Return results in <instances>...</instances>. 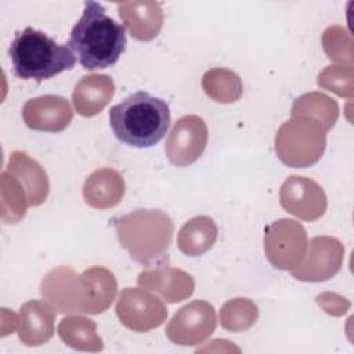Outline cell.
Instances as JSON below:
<instances>
[{"instance_id": "cell-11", "label": "cell", "mask_w": 354, "mask_h": 354, "mask_svg": "<svg viewBox=\"0 0 354 354\" xmlns=\"http://www.w3.org/2000/svg\"><path fill=\"white\" fill-rule=\"evenodd\" d=\"M281 206L303 221H317L328 206L322 187L304 176H289L279 189Z\"/></svg>"}, {"instance_id": "cell-7", "label": "cell", "mask_w": 354, "mask_h": 354, "mask_svg": "<svg viewBox=\"0 0 354 354\" xmlns=\"http://www.w3.org/2000/svg\"><path fill=\"white\" fill-rule=\"evenodd\" d=\"M307 232L292 218H281L264 231V252L268 261L278 270L292 271L299 267L307 252Z\"/></svg>"}, {"instance_id": "cell-19", "label": "cell", "mask_w": 354, "mask_h": 354, "mask_svg": "<svg viewBox=\"0 0 354 354\" xmlns=\"http://www.w3.org/2000/svg\"><path fill=\"white\" fill-rule=\"evenodd\" d=\"M115 83L108 75H86L75 86L72 102L76 112L84 118L98 115L112 100Z\"/></svg>"}, {"instance_id": "cell-6", "label": "cell", "mask_w": 354, "mask_h": 354, "mask_svg": "<svg viewBox=\"0 0 354 354\" xmlns=\"http://www.w3.org/2000/svg\"><path fill=\"white\" fill-rule=\"evenodd\" d=\"M324 124L310 116H292L275 134V152L282 163L290 167L315 165L326 147Z\"/></svg>"}, {"instance_id": "cell-26", "label": "cell", "mask_w": 354, "mask_h": 354, "mask_svg": "<svg viewBox=\"0 0 354 354\" xmlns=\"http://www.w3.org/2000/svg\"><path fill=\"white\" fill-rule=\"evenodd\" d=\"M322 47L330 61L346 62L353 66V39L337 25L329 26L322 33Z\"/></svg>"}, {"instance_id": "cell-3", "label": "cell", "mask_w": 354, "mask_h": 354, "mask_svg": "<svg viewBox=\"0 0 354 354\" xmlns=\"http://www.w3.org/2000/svg\"><path fill=\"white\" fill-rule=\"evenodd\" d=\"M109 126L115 137L129 147L151 148L167 133L171 122L165 100L147 91H136L109 109Z\"/></svg>"}, {"instance_id": "cell-28", "label": "cell", "mask_w": 354, "mask_h": 354, "mask_svg": "<svg viewBox=\"0 0 354 354\" xmlns=\"http://www.w3.org/2000/svg\"><path fill=\"white\" fill-rule=\"evenodd\" d=\"M317 301L328 314L332 315H342L350 307V303L344 297L335 293H322L317 296Z\"/></svg>"}, {"instance_id": "cell-22", "label": "cell", "mask_w": 354, "mask_h": 354, "mask_svg": "<svg viewBox=\"0 0 354 354\" xmlns=\"http://www.w3.org/2000/svg\"><path fill=\"white\" fill-rule=\"evenodd\" d=\"M202 88L212 100L221 104L238 101L243 91L241 77L225 68L209 69L202 77Z\"/></svg>"}, {"instance_id": "cell-4", "label": "cell", "mask_w": 354, "mask_h": 354, "mask_svg": "<svg viewBox=\"0 0 354 354\" xmlns=\"http://www.w3.org/2000/svg\"><path fill=\"white\" fill-rule=\"evenodd\" d=\"M118 241L130 257L151 267L167 260L173 236V221L159 209H137L113 220Z\"/></svg>"}, {"instance_id": "cell-23", "label": "cell", "mask_w": 354, "mask_h": 354, "mask_svg": "<svg viewBox=\"0 0 354 354\" xmlns=\"http://www.w3.org/2000/svg\"><path fill=\"white\" fill-rule=\"evenodd\" d=\"M310 116L319 120L329 131L339 116V106L335 100L322 93H307L295 100L292 116Z\"/></svg>"}, {"instance_id": "cell-13", "label": "cell", "mask_w": 354, "mask_h": 354, "mask_svg": "<svg viewBox=\"0 0 354 354\" xmlns=\"http://www.w3.org/2000/svg\"><path fill=\"white\" fill-rule=\"evenodd\" d=\"M73 112L66 98L47 94L28 100L22 108L25 124L37 131L59 133L72 122Z\"/></svg>"}, {"instance_id": "cell-16", "label": "cell", "mask_w": 354, "mask_h": 354, "mask_svg": "<svg viewBox=\"0 0 354 354\" xmlns=\"http://www.w3.org/2000/svg\"><path fill=\"white\" fill-rule=\"evenodd\" d=\"M6 171L15 177L24 188L29 206H40L48 196L50 183L41 165L26 152L14 151L10 155Z\"/></svg>"}, {"instance_id": "cell-1", "label": "cell", "mask_w": 354, "mask_h": 354, "mask_svg": "<svg viewBox=\"0 0 354 354\" xmlns=\"http://www.w3.org/2000/svg\"><path fill=\"white\" fill-rule=\"evenodd\" d=\"M116 278L104 267H90L82 274L61 266L48 271L40 286L41 296L59 313H104L116 296Z\"/></svg>"}, {"instance_id": "cell-15", "label": "cell", "mask_w": 354, "mask_h": 354, "mask_svg": "<svg viewBox=\"0 0 354 354\" xmlns=\"http://www.w3.org/2000/svg\"><path fill=\"white\" fill-rule=\"evenodd\" d=\"M137 283L140 288L159 293L167 303L183 301L192 295L195 286L189 274L169 266L140 272Z\"/></svg>"}, {"instance_id": "cell-5", "label": "cell", "mask_w": 354, "mask_h": 354, "mask_svg": "<svg viewBox=\"0 0 354 354\" xmlns=\"http://www.w3.org/2000/svg\"><path fill=\"white\" fill-rule=\"evenodd\" d=\"M8 55L17 77L33 79L37 83L64 71H71L76 64V57L69 47L58 44L44 32L32 26L15 32Z\"/></svg>"}, {"instance_id": "cell-25", "label": "cell", "mask_w": 354, "mask_h": 354, "mask_svg": "<svg viewBox=\"0 0 354 354\" xmlns=\"http://www.w3.org/2000/svg\"><path fill=\"white\" fill-rule=\"evenodd\" d=\"M259 317L257 306L246 297H235L223 304L220 324L230 332H243L252 328Z\"/></svg>"}, {"instance_id": "cell-12", "label": "cell", "mask_w": 354, "mask_h": 354, "mask_svg": "<svg viewBox=\"0 0 354 354\" xmlns=\"http://www.w3.org/2000/svg\"><path fill=\"white\" fill-rule=\"evenodd\" d=\"M344 248L332 236H314L307 245L306 256L292 275L303 282H324L335 277L343 264Z\"/></svg>"}, {"instance_id": "cell-8", "label": "cell", "mask_w": 354, "mask_h": 354, "mask_svg": "<svg viewBox=\"0 0 354 354\" xmlns=\"http://www.w3.org/2000/svg\"><path fill=\"white\" fill-rule=\"evenodd\" d=\"M217 326L216 310L205 300L183 306L166 325V336L178 346H196L212 336Z\"/></svg>"}, {"instance_id": "cell-21", "label": "cell", "mask_w": 354, "mask_h": 354, "mask_svg": "<svg viewBox=\"0 0 354 354\" xmlns=\"http://www.w3.org/2000/svg\"><path fill=\"white\" fill-rule=\"evenodd\" d=\"M57 332L61 340L73 350L79 351H101L104 348L102 339L97 333V324L88 318L69 315L61 319Z\"/></svg>"}, {"instance_id": "cell-14", "label": "cell", "mask_w": 354, "mask_h": 354, "mask_svg": "<svg viewBox=\"0 0 354 354\" xmlns=\"http://www.w3.org/2000/svg\"><path fill=\"white\" fill-rule=\"evenodd\" d=\"M55 308L40 300H29L24 303L18 314V337L30 347L47 343L54 335Z\"/></svg>"}, {"instance_id": "cell-24", "label": "cell", "mask_w": 354, "mask_h": 354, "mask_svg": "<svg viewBox=\"0 0 354 354\" xmlns=\"http://www.w3.org/2000/svg\"><path fill=\"white\" fill-rule=\"evenodd\" d=\"M1 191V220L7 224H15L24 218L29 206L28 196L15 177L3 171L0 174Z\"/></svg>"}, {"instance_id": "cell-20", "label": "cell", "mask_w": 354, "mask_h": 354, "mask_svg": "<svg viewBox=\"0 0 354 354\" xmlns=\"http://www.w3.org/2000/svg\"><path fill=\"white\" fill-rule=\"evenodd\" d=\"M217 236L218 230L213 218L207 216H196L180 228L177 246L183 254L196 257L210 250L216 243Z\"/></svg>"}, {"instance_id": "cell-27", "label": "cell", "mask_w": 354, "mask_h": 354, "mask_svg": "<svg viewBox=\"0 0 354 354\" xmlns=\"http://www.w3.org/2000/svg\"><path fill=\"white\" fill-rule=\"evenodd\" d=\"M354 71L347 65H330L318 75V86L336 93L340 97L351 98L354 93L353 84Z\"/></svg>"}, {"instance_id": "cell-18", "label": "cell", "mask_w": 354, "mask_h": 354, "mask_svg": "<svg viewBox=\"0 0 354 354\" xmlns=\"http://www.w3.org/2000/svg\"><path fill=\"white\" fill-rule=\"evenodd\" d=\"M124 180L111 167H102L93 171L84 181V202L97 210H108L116 206L124 196Z\"/></svg>"}, {"instance_id": "cell-2", "label": "cell", "mask_w": 354, "mask_h": 354, "mask_svg": "<svg viewBox=\"0 0 354 354\" xmlns=\"http://www.w3.org/2000/svg\"><path fill=\"white\" fill-rule=\"evenodd\" d=\"M68 44L84 69H105L115 65L126 50V29L105 14L102 4L86 1Z\"/></svg>"}, {"instance_id": "cell-17", "label": "cell", "mask_w": 354, "mask_h": 354, "mask_svg": "<svg viewBox=\"0 0 354 354\" xmlns=\"http://www.w3.org/2000/svg\"><path fill=\"white\" fill-rule=\"evenodd\" d=\"M118 12L130 30L133 39L153 40L163 26V11L158 1L137 0L118 4Z\"/></svg>"}, {"instance_id": "cell-10", "label": "cell", "mask_w": 354, "mask_h": 354, "mask_svg": "<svg viewBox=\"0 0 354 354\" xmlns=\"http://www.w3.org/2000/svg\"><path fill=\"white\" fill-rule=\"evenodd\" d=\"M207 126L196 115L178 118L165 144V153L170 163L178 167L189 166L203 153L207 144Z\"/></svg>"}, {"instance_id": "cell-9", "label": "cell", "mask_w": 354, "mask_h": 354, "mask_svg": "<svg viewBox=\"0 0 354 354\" xmlns=\"http://www.w3.org/2000/svg\"><path fill=\"white\" fill-rule=\"evenodd\" d=\"M116 315L127 329L142 333L160 326L167 308L159 297L141 288H124L116 303Z\"/></svg>"}]
</instances>
